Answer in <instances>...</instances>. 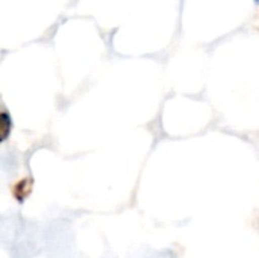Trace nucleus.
<instances>
[{
	"mask_svg": "<svg viewBox=\"0 0 259 258\" xmlns=\"http://www.w3.org/2000/svg\"><path fill=\"white\" fill-rule=\"evenodd\" d=\"M0 125H2V141H3V140H6V137L9 135V131L12 128V120L8 113H2Z\"/></svg>",
	"mask_w": 259,
	"mask_h": 258,
	"instance_id": "f257e3e1",
	"label": "nucleus"
},
{
	"mask_svg": "<svg viewBox=\"0 0 259 258\" xmlns=\"http://www.w3.org/2000/svg\"><path fill=\"white\" fill-rule=\"evenodd\" d=\"M256 2H258V3H259V0H256Z\"/></svg>",
	"mask_w": 259,
	"mask_h": 258,
	"instance_id": "f03ea898",
	"label": "nucleus"
}]
</instances>
